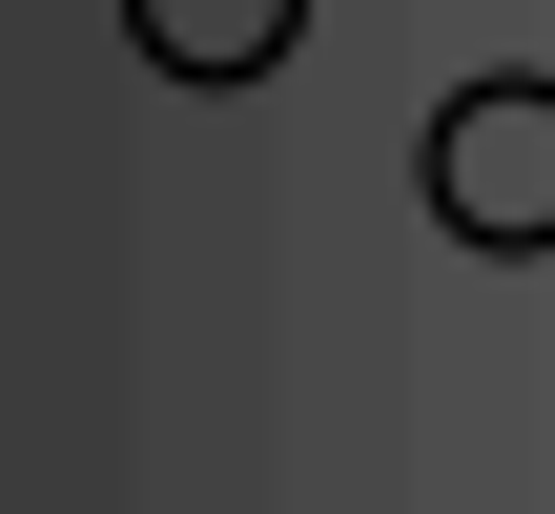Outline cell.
Returning a JSON list of instances; mask_svg holds the SVG:
<instances>
[{"label": "cell", "mask_w": 555, "mask_h": 514, "mask_svg": "<svg viewBox=\"0 0 555 514\" xmlns=\"http://www.w3.org/2000/svg\"><path fill=\"white\" fill-rule=\"evenodd\" d=\"M412 185H433L453 247H555V82H453Z\"/></svg>", "instance_id": "1"}, {"label": "cell", "mask_w": 555, "mask_h": 514, "mask_svg": "<svg viewBox=\"0 0 555 514\" xmlns=\"http://www.w3.org/2000/svg\"><path fill=\"white\" fill-rule=\"evenodd\" d=\"M124 41H144L165 82H268V62L309 41V0H124Z\"/></svg>", "instance_id": "2"}]
</instances>
